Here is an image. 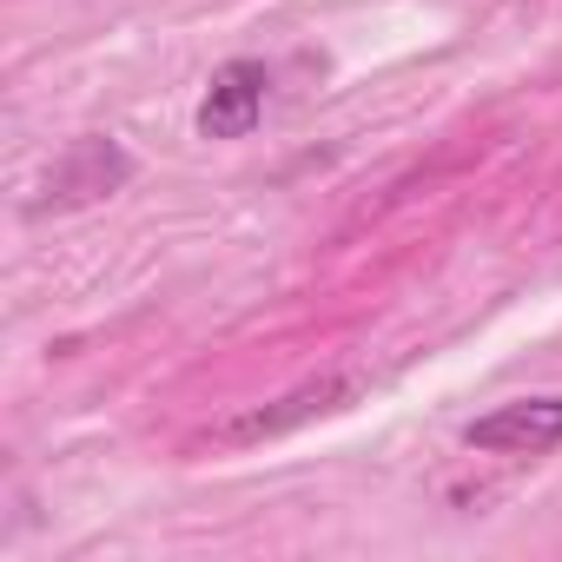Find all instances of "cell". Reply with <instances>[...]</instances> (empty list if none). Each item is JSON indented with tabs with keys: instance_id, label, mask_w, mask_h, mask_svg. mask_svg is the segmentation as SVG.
Here are the masks:
<instances>
[{
	"instance_id": "cell-3",
	"label": "cell",
	"mask_w": 562,
	"mask_h": 562,
	"mask_svg": "<svg viewBox=\"0 0 562 562\" xmlns=\"http://www.w3.org/2000/svg\"><path fill=\"white\" fill-rule=\"evenodd\" d=\"M470 450H490V457H542L562 443V397H516V404H496L490 417H476L463 430Z\"/></svg>"
},
{
	"instance_id": "cell-4",
	"label": "cell",
	"mask_w": 562,
	"mask_h": 562,
	"mask_svg": "<svg viewBox=\"0 0 562 562\" xmlns=\"http://www.w3.org/2000/svg\"><path fill=\"white\" fill-rule=\"evenodd\" d=\"M265 93H271V74L258 60H225L199 100V133L205 139H245L265 120Z\"/></svg>"
},
{
	"instance_id": "cell-1",
	"label": "cell",
	"mask_w": 562,
	"mask_h": 562,
	"mask_svg": "<svg viewBox=\"0 0 562 562\" xmlns=\"http://www.w3.org/2000/svg\"><path fill=\"white\" fill-rule=\"evenodd\" d=\"M126 179H133V159L120 153V139H80V146H67L54 159V172H47V186L34 199V218L41 212H74V205H100Z\"/></svg>"
},
{
	"instance_id": "cell-2",
	"label": "cell",
	"mask_w": 562,
	"mask_h": 562,
	"mask_svg": "<svg viewBox=\"0 0 562 562\" xmlns=\"http://www.w3.org/2000/svg\"><path fill=\"white\" fill-rule=\"evenodd\" d=\"M351 397H358V378H318V384H299V391L278 397V404H258V411L232 417V424L218 430V443H232V450H245V443H271V437H285V430H299V424H312V417L345 411Z\"/></svg>"
}]
</instances>
